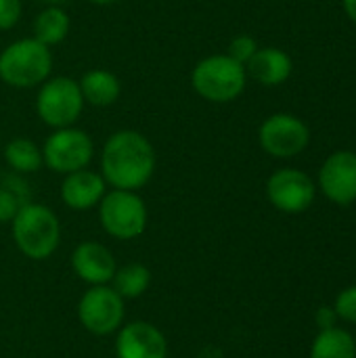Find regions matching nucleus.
<instances>
[{"label":"nucleus","mask_w":356,"mask_h":358,"mask_svg":"<svg viewBox=\"0 0 356 358\" xmlns=\"http://www.w3.org/2000/svg\"><path fill=\"white\" fill-rule=\"evenodd\" d=\"M155 149L151 141L138 130L113 132L101 153V176L107 185L122 191L143 189L155 172Z\"/></svg>","instance_id":"obj_1"},{"label":"nucleus","mask_w":356,"mask_h":358,"mask_svg":"<svg viewBox=\"0 0 356 358\" xmlns=\"http://www.w3.org/2000/svg\"><path fill=\"white\" fill-rule=\"evenodd\" d=\"M10 233L17 250L29 260H46L61 243V224L57 214L42 203H25L10 220Z\"/></svg>","instance_id":"obj_2"},{"label":"nucleus","mask_w":356,"mask_h":358,"mask_svg":"<svg viewBox=\"0 0 356 358\" xmlns=\"http://www.w3.org/2000/svg\"><path fill=\"white\" fill-rule=\"evenodd\" d=\"M52 50L31 38L10 42L0 52V80L10 88H36L50 78Z\"/></svg>","instance_id":"obj_3"},{"label":"nucleus","mask_w":356,"mask_h":358,"mask_svg":"<svg viewBox=\"0 0 356 358\" xmlns=\"http://www.w3.org/2000/svg\"><path fill=\"white\" fill-rule=\"evenodd\" d=\"M248 84L245 65L225 55H210L195 63L191 71L193 90L210 103H231L241 96Z\"/></svg>","instance_id":"obj_4"},{"label":"nucleus","mask_w":356,"mask_h":358,"mask_svg":"<svg viewBox=\"0 0 356 358\" xmlns=\"http://www.w3.org/2000/svg\"><path fill=\"white\" fill-rule=\"evenodd\" d=\"M84 96L78 80L55 76L40 84L36 96L38 117L52 130L73 126L84 111Z\"/></svg>","instance_id":"obj_5"},{"label":"nucleus","mask_w":356,"mask_h":358,"mask_svg":"<svg viewBox=\"0 0 356 358\" xmlns=\"http://www.w3.org/2000/svg\"><path fill=\"white\" fill-rule=\"evenodd\" d=\"M99 220L107 235L120 241L136 239L147 229V206L136 191L113 189L99 203Z\"/></svg>","instance_id":"obj_6"},{"label":"nucleus","mask_w":356,"mask_h":358,"mask_svg":"<svg viewBox=\"0 0 356 358\" xmlns=\"http://www.w3.org/2000/svg\"><path fill=\"white\" fill-rule=\"evenodd\" d=\"M94 155V143L80 128H57L42 145L44 166L59 174H69L88 168Z\"/></svg>","instance_id":"obj_7"},{"label":"nucleus","mask_w":356,"mask_h":358,"mask_svg":"<svg viewBox=\"0 0 356 358\" xmlns=\"http://www.w3.org/2000/svg\"><path fill=\"white\" fill-rule=\"evenodd\" d=\"M258 143L271 157L290 159L308 147L311 130L306 122L294 113H273L260 124Z\"/></svg>","instance_id":"obj_8"},{"label":"nucleus","mask_w":356,"mask_h":358,"mask_svg":"<svg viewBox=\"0 0 356 358\" xmlns=\"http://www.w3.org/2000/svg\"><path fill=\"white\" fill-rule=\"evenodd\" d=\"M78 319L94 336L115 334L124 321V298L111 285H92L78 302Z\"/></svg>","instance_id":"obj_9"},{"label":"nucleus","mask_w":356,"mask_h":358,"mask_svg":"<svg viewBox=\"0 0 356 358\" xmlns=\"http://www.w3.org/2000/svg\"><path fill=\"white\" fill-rule=\"evenodd\" d=\"M266 197L283 214H302L313 206L317 185L298 168H279L266 180Z\"/></svg>","instance_id":"obj_10"},{"label":"nucleus","mask_w":356,"mask_h":358,"mask_svg":"<svg viewBox=\"0 0 356 358\" xmlns=\"http://www.w3.org/2000/svg\"><path fill=\"white\" fill-rule=\"evenodd\" d=\"M317 185L321 193L336 206L356 201V153L340 149L332 153L319 168Z\"/></svg>","instance_id":"obj_11"},{"label":"nucleus","mask_w":356,"mask_h":358,"mask_svg":"<svg viewBox=\"0 0 356 358\" xmlns=\"http://www.w3.org/2000/svg\"><path fill=\"white\" fill-rule=\"evenodd\" d=\"M115 355L118 358H168V342L155 325L136 321L120 329Z\"/></svg>","instance_id":"obj_12"},{"label":"nucleus","mask_w":356,"mask_h":358,"mask_svg":"<svg viewBox=\"0 0 356 358\" xmlns=\"http://www.w3.org/2000/svg\"><path fill=\"white\" fill-rule=\"evenodd\" d=\"M73 273L88 285H109L118 264L113 254L99 241H84L71 254Z\"/></svg>","instance_id":"obj_13"},{"label":"nucleus","mask_w":356,"mask_h":358,"mask_svg":"<svg viewBox=\"0 0 356 358\" xmlns=\"http://www.w3.org/2000/svg\"><path fill=\"white\" fill-rule=\"evenodd\" d=\"M105 193H107L105 178L88 168L65 174L61 182V201L76 212L97 208Z\"/></svg>","instance_id":"obj_14"},{"label":"nucleus","mask_w":356,"mask_h":358,"mask_svg":"<svg viewBox=\"0 0 356 358\" xmlns=\"http://www.w3.org/2000/svg\"><path fill=\"white\" fill-rule=\"evenodd\" d=\"M292 69H294L292 57L277 46L258 48L256 55L245 63L248 76L262 86H279L287 82L292 76Z\"/></svg>","instance_id":"obj_15"},{"label":"nucleus","mask_w":356,"mask_h":358,"mask_svg":"<svg viewBox=\"0 0 356 358\" xmlns=\"http://www.w3.org/2000/svg\"><path fill=\"white\" fill-rule=\"evenodd\" d=\"M78 84H80L84 103H88L92 107H109L122 94V82H120V78L113 71L103 69V67L88 69L80 78Z\"/></svg>","instance_id":"obj_16"},{"label":"nucleus","mask_w":356,"mask_h":358,"mask_svg":"<svg viewBox=\"0 0 356 358\" xmlns=\"http://www.w3.org/2000/svg\"><path fill=\"white\" fill-rule=\"evenodd\" d=\"M69 27L71 21L63 6H46L44 10H40V15L34 21V38L50 48L67 38Z\"/></svg>","instance_id":"obj_17"},{"label":"nucleus","mask_w":356,"mask_h":358,"mask_svg":"<svg viewBox=\"0 0 356 358\" xmlns=\"http://www.w3.org/2000/svg\"><path fill=\"white\" fill-rule=\"evenodd\" d=\"M2 153H4V159L10 166V170L17 174H31L44 166L42 147H38L31 138H25V136L10 138L4 145Z\"/></svg>","instance_id":"obj_18"},{"label":"nucleus","mask_w":356,"mask_h":358,"mask_svg":"<svg viewBox=\"0 0 356 358\" xmlns=\"http://www.w3.org/2000/svg\"><path fill=\"white\" fill-rule=\"evenodd\" d=\"M311 358H356L355 338L340 327L319 331L311 346Z\"/></svg>","instance_id":"obj_19"},{"label":"nucleus","mask_w":356,"mask_h":358,"mask_svg":"<svg viewBox=\"0 0 356 358\" xmlns=\"http://www.w3.org/2000/svg\"><path fill=\"white\" fill-rule=\"evenodd\" d=\"M149 285H151V271L145 264H138V262L120 266L115 271L113 279H111V287L124 300L141 298L149 289Z\"/></svg>","instance_id":"obj_20"},{"label":"nucleus","mask_w":356,"mask_h":358,"mask_svg":"<svg viewBox=\"0 0 356 358\" xmlns=\"http://www.w3.org/2000/svg\"><path fill=\"white\" fill-rule=\"evenodd\" d=\"M258 48H260V46H258V42H256L252 36L241 34V36H237V38H233V40H231L227 55H229V57H233L235 61H239L241 65H245V63L256 55V50H258Z\"/></svg>","instance_id":"obj_21"},{"label":"nucleus","mask_w":356,"mask_h":358,"mask_svg":"<svg viewBox=\"0 0 356 358\" xmlns=\"http://www.w3.org/2000/svg\"><path fill=\"white\" fill-rule=\"evenodd\" d=\"M334 308H336L340 321L356 323V285H350L338 294Z\"/></svg>","instance_id":"obj_22"},{"label":"nucleus","mask_w":356,"mask_h":358,"mask_svg":"<svg viewBox=\"0 0 356 358\" xmlns=\"http://www.w3.org/2000/svg\"><path fill=\"white\" fill-rule=\"evenodd\" d=\"M21 206H25V203L6 185L0 182V222H10L17 216Z\"/></svg>","instance_id":"obj_23"},{"label":"nucleus","mask_w":356,"mask_h":358,"mask_svg":"<svg viewBox=\"0 0 356 358\" xmlns=\"http://www.w3.org/2000/svg\"><path fill=\"white\" fill-rule=\"evenodd\" d=\"M21 0H0V29H13L21 19Z\"/></svg>","instance_id":"obj_24"},{"label":"nucleus","mask_w":356,"mask_h":358,"mask_svg":"<svg viewBox=\"0 0 356 358\" xmlns=\"http://www.w3.org/2000/svg\"><path fill=\"white\" fill-rule=\"evenodd\" d=\"M338 321H340V317H338V313H336L334 306H321L317 310V315H315V323H317L319 331L338 327Z\"/></svg>","instance_id":"obj_25"},{"label":"nucleus","mask_w":356,"mask_h":358,"mask_svg":"<svg viewBox=\"0 0 356 358\" xmlns=\"http://www.w3.org/2000/svg\"><path fill=\"white\" fill-rule=\"evenodd\" d=\"M342 6L348 15V19L356 23V0H342Z\"/></svg>","instance_id":"obj_26"},{"label":"nucleus","mask_w":356,"mask_h":358,"mask_svg":"<svg viewBox=\"0 0 356 358\" xmlns=\"http://www.w3.org/2000/svg\"><path fill=\"white\" fill-rule=\"evenodd\" d=\"M90 2L97 6H111V4H118L120 0H90Z\"/></svg>","instance_id":"obj_27"},{"label":"nucleus","mask_w":356,"mask_h":358,"mask_svg":"<svg viewBox=\"0 0 356 358\" xmlns=\"http://www.w3.org/2000/svg\"><path fill=\"white\" fill-rule=\"evenodd\" d=\"M42 2H44L46 6H61L65 0H42Z\"/></svg>","instance_id":"obj_28"},{"label":"nucleus","mask_w":356,"mask_h":358,"mask_svg":"<svg viewBox=\"0 0 356 358\" xmlns=\"http://www.w3.org/2000/svg\"><path fill=\"white\" fill-rule=\"evenodd\" d=\"M0 145H2V138H0Z\"/></svg>","instance_id":"obj_29"},{"label":"nucleus","mask_w":356,"mask_h":358,"mask_svg":"<svg viewBox=\"0 0 356 358\" xmlns=\"http://www.w3.org/2000/svg\"><path fill=\"white\" fill-rule=\"evenodd\" d=\"M355 346H356V338H355Z\"/></svg>","instance_id":"obj_30"}]
</instances>
